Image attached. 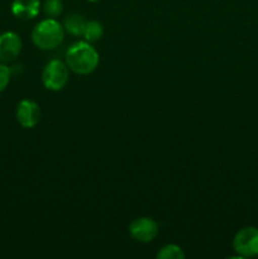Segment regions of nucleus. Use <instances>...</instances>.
<instances>
[{
  "instance_id": "f257e3e1",
  "label": "nucleus",
  "mask_w": 258,
  "mask_h": 259,
  "mask_svg": "<svg viewBox=\"0 0 258 259\" xmlns=\"http://www.w3.org/2000/svg\"><path fill=\"white\" fill-rule=\"evenodd\" d=\"M100 62L99 53L90 43L86 42H76L71 46L66 52V65L68 70L77 75H90Z\"/></svg>"
},
{
  "instance_id": "f03ea898",
  "label": "nucleus",
  "mask_w": 258,
  "mask_h": 259,
  "mask_svg": "<svg viewBox=\"0 0 258 259\" xmlns=\"http://www.w3.org/2000/svg\"><path fill=\"white\" fill-rule=\"evenodd\" d=\"M65 38V28L55 18L43 19L33 28L32 42L39 50L52 51L57 48Z\"/></svg>"
},
{
  "instance_id": "7ed1b4c3",
  "label": "nucleus",
  "mask_w": 258,
  "mask_h": 259,
  "mask_svg": "<svg viewBox=\"0 0 258 259\" xmlns=\"http://www.w3.org/2000/svg\"><path fill=\"white\" fill-rule=\"evenodd\" d=\"M68 67L61 60H52L45 66L42 72V82L47 90L60 91L68 82Z\"/></svg>"
},
{
  "instance_id": "20e7f679",
  "label": "nucleus",
  "mask_w": 258,
  "mask_h": 259,
  "mask_svg": "<svg viewBox=\"0 0 258 259\" xmlns=\"http://www.w3.org/2000/svg\"><path fill=\"white\" fill-rule=\"evenodd\" d=\"M233 248L242 258L258 255V228L244 227L233 238Z\"/></svg>"
},
{
  "instance_id": "39448f33",
  "label": "nucleus",
  "mask_w": 258,
  "mask_h": 259,
  "mask_svg": "<svg viewBox=\"0 0 258 259\" xmlns=\"http://www.w3.org/2000/svg\"><path fill=\"white\" fill-rule=\"evenodd\" d=\"M129 234L139 243H151L159 232L158 224L152 218H137L129 224Z\"/></svg>"
},
{
  "instance_id": "423d86ee",
  "label": "nucleus",
  "mask_w": 258,
  "mask_h": 259,
  "mask_svg": "<svg viewBox=\"0 0 258 259\" xmlns=\"http://www.w3.org/2000/svg\"><path fill=\"white\" fill-rule=\"evenodd\" d=\"M40 108L35 101L30 99H23L19 101L15 109V116L17 120L23 128L30 129L34 128L40 120Z\"/></svg>"
},
{
  "instance_id": "0eeeda50",
  "label": "nucleus",
  "mask_w": 258,
  "mask_h": 259,
  "mask_svg": "<svg viewBox=\"0 0 258 259\" xmlns=\"http://www.w3.org/2000/svg\"><path fill=\"white\" fill-rule=\"evenodd\" d=\"M22 39L15 32L0 34V62H10L19 56L22 51Z\"/></svg>"
},
{
  "instance_id": "6e6552de",
  "label": "nucleus",
  "mask_w": 258,
  "mask_h": 259,
  "mask_svg": "<svg viewBox=\"0 0 258 259\" xmlns=\"http://www.w3.org/2000/svg\"><path fill=\"white\" fill-rule=\"evenodd\" d=\"M40 10L39 0H13L12 13L22 20L34 19Z\"/></svg>"
},
{
  "instance_id": "1a4fd4ad",
  "label": "nucleus",
  "mask_w": 258,
  "mask_h": 259,
  "mask_svg": "<svg viewBox=\"0 0 258 259\" xmlns=\"http://www.w3.org/2000/svg\"><path fill=\"white\" fill-rule=\"evenodd\" d=\"M86 20L85 18L77 13H72V14L67 15L63 20V28L66 32H68L72 35H82L83 30H85Z\"/></svg>"
},
{
  "instance_id": "9d476101",
  "label": "nucleus",
  "mask_w": 258,
  "mask_h": 259,
  "mask_svg": "<svg viewBox=\"0 0 258 259\" xmlns=\"http://www.w3.org/2000/svg\"><path fill=\"white\" fill-rule=\"evenodd\" d=\"M104 34V27L98 20H89L86 22L85 30H83V37L89 43H95L101 39Z\"/></svg>"
},
{
  "instance_id": "9b49d317",
  "label": "nucleus",
  "mask_w": 258,
  "mask_h": 259,
  "mask_svg": "<svg viewBox=\"0 0 258 259\" xmlns=\"http://www.w3.org/2000/svg\"><path fill=\"white\" fill-rule=\"evenodd\" d=\"M185 253L180 245L167 244L157 253L158 259H185Z\"/></svg>"
},
{
  "instance_id": "f8f14e48",
  "label": "nucleus",
  "mask_w": 258,
  "mask_h": 259,
  "mask_svg": "<svg viewBox=\"0 0 258 259\" xmlns=\"http://www.w3.org/2000/svg\"><path fill=\"white\" fill-rule=\"evenodd\" d=\"M43 12L48 18H57L63 12L62 0H46L43 4Z\"/></svg>"
},
{
  "instance_id": "ddd939ff",
  "label": "nucleus",
  "mask_w": 258,
  "mask_h": 259,
  "mask_svg": "<svg viewBox=\"0 0 258 259\" xmlns=\"http://www.w3.org/2000/svg\"><path fill=\"white\" fill-rule=\"evenodd\" d=\"M12 77V70L4 63H0V93L8 88Z\"/></svg>"
},
{
  "instance_id": "4468645a",
  "label": "nucleus",
  "mask_w": 258,
  "mask_h": 259,
  "mask_svg": "<svg viewBox=\"0 0 258 259\" xmlns=\"http://www.w3.org/2000/svg\"><path fill=\"white\" fill-rule=\"evenodd\" d=\"M88 2H90V3H96V2H99V0H88Z\"/></svg>"
}]
</instances>
